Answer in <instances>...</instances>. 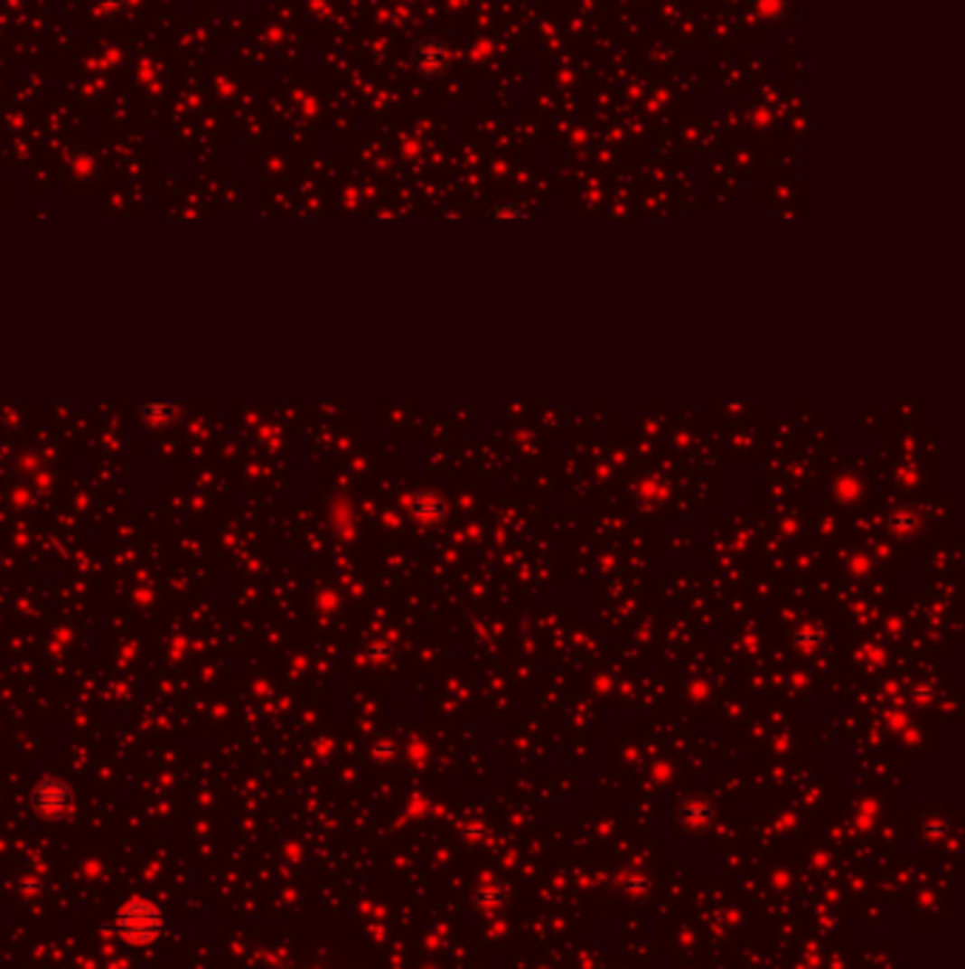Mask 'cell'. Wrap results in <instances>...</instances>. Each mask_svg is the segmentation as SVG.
<instances>
[{
	"label": "cell",
	"mask_w": 965,
	"mask_h": 969,
	"mask_svg": "<svg viewBox=\"0 0 965 969\" xmlns=\"http://www.w3.org/2000/svg\"><path fill=\"white\" fill-rule=\"evenodd\" d=\"M114 930L127 946H150L164 933V916L154 901L127 898L114 916Z\"/></svg>",
	"instance_id": "6da1fadb"
},
{
	"label": "cell",
	"mask_w": 965,
	"mask_h": 969,
	"mask_svg": "<svg viewBox=\"0 0 965 969\" xmlns=\"http://www.w3.org/2000/svg\"><path fill=\"white\" fill-rule=\"evenodd\" d=\"M408 62H411V69L419 77L436 80V77L450 71V49L445 46V40H439V37H425V40H417V43L411 46Z\"/></svg>",
	"instance_id": "7a4b0ae2"
},
{
	"label": "cell",
	"mask_w": 965,
	"mask_h": 969,
	"mask_svg": "<svg viewBox=\"0 0 965 969\" xmlns=\"http://www.w3.org/2000/svg\"><path fill=\"white\" fill-rule=\"evenodd\" d=\"M32 808L40 819H60L71 808V791L62 779H42L32 791Z\"/></svg>",
	"instance_id": "3957f363"
},
{
	"label": "cell",
	"mask_w": 965,
	"mask_h": 969,
	"mask_svg": "<svg viewBox=\"0 0 965 969\" xmlns=\"http://www.w3.org/2000/svg\"><path fill=\"white\" fill-rule=\"evenodd\" d=\"M750 6H754V12L762 20H767V24H776V20H782L787 12V0H750Z\"/></svg>",
	"instance_id": "277c9868"
}]
</instances>
